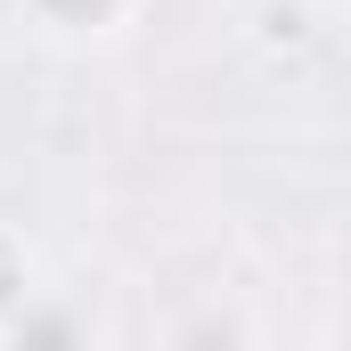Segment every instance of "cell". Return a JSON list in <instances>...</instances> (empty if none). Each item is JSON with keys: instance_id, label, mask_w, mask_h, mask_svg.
I'll return each mask as SVG.
<instances>
[{"instance_id": "cell-1", "label": "cell", "mask_w": 351, "mask_h": 351, "mask_svg": "<svg viewBox=\"0 0 351 351\" xmlns=\"http://www.w3.org/2000/svg\"><path fill=\"white\" fill-rule=\"evenodd\" d=\"M49 41H106L139 16V0H25Z\"/></svg>"}, {"instance_id": "cell-2", "label": "cell", "mask_w": 351, "mask_h": 351, "mask_svg": "<svg viewBox=\"0 0 351 351\" xmlns=\"http://www.w3.org/2000/svg\"><path fill=\"white\" fill-rule=\"evenodd\" d=\"M262 41L269 49H311L319 41V8L311 0H269L262 8Z\"/></svg>"}, {"instance_id": "cell-3", "label": "cell", "mask_w": 351, "mask_h": 351, "mask_svg": "<svg viewBox=\"0 0 351 351\" xmlns=\"http://www.w3.org/2000/svg\"><path fill=\"white\" fill-rule=\"evenodd\" d=\"M25 302H33V254L16 229H0V319H16Z\"/></svg>"}]
</instances>
